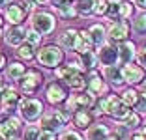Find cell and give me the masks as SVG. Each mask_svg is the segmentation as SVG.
Segmentation results:
<instances>
[{"instance_id":"cell-41","label":"cell","mask_w":146,"mask_h":140,"mask_svg":"<svg viewBox=\"0 0 146 140\" xmlns=\"http://www.w3.org/2000/svg\"><path fill=\"white\" fill-rule=\"evenodd\" d=\"M38 140H56V133H51V131H45V129H41Z\"/></svg>"},{"instance_id":"cell-14","label":"cell","mask_w":146,"mask_h":140,"mask_svg":"<svg viewBox=\"0 0 146 140\" xmlns=\"http://www.w3.org/2000/svg\"><path fill=\"white\" fill-rule=\"evenodd\" d=\"M116 49H118V64H122V65L129 64V62L135 58V45L131 41H127V39H125V41H120Z\"/></svg>"},{"instance_id":"cell-17","label":"cell","mask_w":146,"mask_h":140,"mask_svg":"<svg viewBox=\"0 0 146 140\" xmlns=\"http://www.w3.org/2000/svg\"><path fill=\"white\" fill-rule=\"evenodd\" d=\"M25 73H26V67L21 64V62H11L9 65H6V77H8V81L19 82Z\"/></svg>"},{"instance_id":"cell-3","label":"cell","mask_w":146,"mask_h":140,"mask_svg":"<svg viewBox=\"0 0 146 140\" xmlns=\"http://www.w3.org/2000/svg\"><path fill=\"white\" fill-rule=\"evenodd\" d=\"M19 112H21V118L26 122H34L41 116L43 112V103L36 97H23L19 101Z\"/></svg>"},{"instance_id":"cell-53","label":"cell","mask_w":146,"mask_h":140,"mask_svg":"<svg viewBox=\"0 0 146 140\" xmlns=\"http://www.w3.org/2000/svg\"><path fill=\"white\" fill-rule=\"evenodd\" d=\"M0 108H2V99H0Z\"/></svg>"},{"instance_id":"cell-15","label":"cell","mask_w":146,"mask_h":140,"mask_svg":"<svg viewBox=\"0 0 146 140\" xmlns=\"http://www.w3.org/2000/svg\"><path fill=\"white\" fill-rule=\"evenodd\" d=\"M2 108L4 110H11L15 105H19V101H21V97H19V92L17 90L9 88V86H6V90L2 92Z\"/></svg>"},{"instance_id":"cell-13","label":"cell","mask_w":146,"mask_h":140,"mask_svg":"<svg viewBox=\"0 0 146 140\" xmlns=\"http://www.w3.org/2000/svg\"><path fill=\"white\" fill-rule=\"evenodd\" d=\"M4 39L9 47H19L26 39V30L21 24H11V28L4 34Z\"/></svg>"},{"instance_id":"cell-51","label":"cell","mask_w":146,"mask_h":140,"mask_svg":"<svg viewBox=\"0 0 146 140\" xmlns=\"http://www.w3.org/2000/svg\"><path fill=\"white\" fill-rule=\"evenodd\" d=\"M0 41H2V30H0Z\"/></svg>"},{"instance_id":"cell-26","label":"cell","mask_w":146,"mask_h":140,"mask_svg":"<svg viewBox=\"0 0 146 140\" xmlns=\"http://www.w3.org/2000/svg\"><path fill=\"white\" fill-rule=\"evenodd\" d=\"M75 73H81V71L73 69L71 65H64V67H56V69H54V75L58 77L60 81H66V82H69V81H71Z\"/></svg>"},{"instance_id":"cell-6","label":"cell","mask_w":146,"mask_h":140,"mask_svg":"<svg viewBox=\"0 0 146 140\" xmlns=\"http://www.w3.org/2000/svg\"><path fill=\"white\" fill-rule=\"evenodd\" d=\"M19 84H21V90L25 93L32 95V93H36L39 90V86L43 84V75L38 69H28V71L23 75V79L19 81Z\"/></svg>"},{"instance_id":"cell-12","label":"cell","mask_w":146,"mask_h":140,"mask_svg":"<svg viewBox=\"0 0 146 140\" xmlns=\"http://www.w3.org/2000/svg\"><path fill=\"white\" fill-rule=\"evenodd\" d=\"M129 30H131V24H129L127 21H118V22H112L111 28H109V38L112 39V41H125L129 36Z\"/></svg>"},{"instance_id":"cell-1","label":"cell","mask_w":146,"mask_h":140,"mask_svg":"<svg viewBox=\"0 0 146 140\" xmlns=\"http://www.w3.org/2000/svg\"><path fill=\"white\" fill-rule=\"evenodd\" d=\"M71 112L68 108H60V110H51L47 114H43L41 118V129L45 131H51V133H58L64 129L66 122L69 120Z\"/></svg>"},{"instance_id":"cell-22","label":"cell","mask_w":146,"mask_h":140,"mask_svg":"<svg viewBox=\"0 0 146 140\" xmlns=\"http://www.w3.org/2000/svg\"><path fill=\"white\" fill-rule=\"evenodd\" d=\"M109 136V127L107 125H90L86 131V140H105Z\"/></svg>"},{"instance_id":"cell-28","label":"cell","mask_w":146,"mask_h":140,"mask_svg":"<svg viewBox=\"0 0 146 140\" xmlns=\"http://www.w3.org/2000/svg\"><path fill=\"white\" fill-rule=\"evenodd\" d=\"M0 140H17V131L11 129L6 122H0Z\"/></svg>"},{"instance_id":"cell-24","label":"cell","mask_w":146,"mask_h":140,"mask_svg":"<svg viewBox=\"0 0 146 140\" xmlns=\"http://www.w3.org/2000/svg\"><path fill=\"white\" fill-rule=\"evenodd\" d=\"M96 2H98V0H77V4H75L77 13H79V15H82V17H88L90 13H94Z\"/></svg>"},{"instance_id":"cell-29","label":"cell","mask_w":146,"mask_h":140,"mask_svg":"<svg viewBox=\"0 0 146 140\" xmlns=\"http://www.w3.org/2000/svg\"><path fill=\"white\" fill-rule=\"evenodd\" d=\"M79 56H81V62H82V65H84L86 69H94L96 64H98V54H94L92 51L82 52V54H79Z\"/></svg>"},{"instance_id":"cell-42","label":"cell","mask_w":146,"mask_h":140,"mask_svg":"<svg viewBox=\"0 0 146 140\" xmlns=\"http://www.w3.org/2000/svg\"><path fill=\"white\" fill-rule=\"evenodd\" d=\"M137 58H139V64L146 67V47H142L141 51H139V56H137Z\"/></svg>"},{"instance_id":"cell-10","label":"cell","mask_w":146,"mask_h":140,"mask_svg":"<svg viewBox=\"0 0 146 140\" xmlns=\"http://www.w3.org/2000/svg\"><path fill=\"white\" fill-rule=\"evenodd\" d=\"M98 62L101 65H114L118 64V49H116L114 45H107V43H103V45L99 47L98 51Z\"/></svg>"},{"instance_id":"cell-38","label":"cell","mask_w":146,"mask_h":140,"mask_svg":"<svg viewBox=\"0 0 146 140\" xmlns=\"http://www.w3.org/2000/svg\"><path fill=\"white\" fill-rule=\"evenodd\" d=\"M6 123H8V125H9L11 129H15L17 133H19V129H21V120L15 118V116H9V118L6 120Z\"/></svg>"},{"instance_id":"cell-16","label":"cell","mask_w":146,"mask_h":140,"mask_svg":"<svg viewBox=\"0 0 146 140\" xmlns=\"http://www.w3.org/2000/svg\"><path fill=\"white\" fill-rule=\"evenodd\" d=\"M77 39H79V30H73V28H68L62 32L60 36V47L64 49H73L75 51V47H77Z\"/></svg>"},{"instance_id":"cell-20","label":"cell","mask_w":146,"mask_h":140,"mask_svg":"<svg viewBox=\"0 0 146 140\" xmlns=\"http://www.w3.org/2000/svg\"><path fill=\"white\" fill-rule=\"evenodd\" d=\"M92 120H94V116L88 112V108L73 112V122L79 129H88V125H92Z\"/></svg>"},{"instance_id":"cell-30","label":"cell","mask_w":146,"mask_h":140,"mask_svg":"<svg viewBox=\"0 0 146 140\" xmlns=\"http://www.w3.org/2000/svg\"><path fill=\"white\" fill-rule=\"evenodd\" d=\"M68 84L71 86L75 92H81V90L86 88V79L82 77V73H75V75H73V79L68 82Z\"/></svg>"},{"instance_id":"cell-7","label":"cell","mask_w":146,"mask_h":140,"mask_svg":"<svg viewBox=\"0 0 146 140\" xmlns=\"http://www.w3.org/2000/svg\"><path fill=\"white\" fill-rule=\"evenodd\" d=\"M26 15H28V9L25 8L23 2H13L6 8V21L9 24H23Z\"/></svg>"},{"instance_id":"cell-23","label":"cell","mask_w":146,"mask_h":140,"mask_svg":"<svg viewBox=\"0 0 146 140\" xmlns=\"http://www.w3.org/2000/svg\"><path fill=\"white\" fill-rule=\"evenodd\" d=\"M90 38H92V43H94L96 47H101L105 43V28H103V24H92L90 26Z\"/></svg>"},{"instance_id":"cell-18","label":"cell","mask_w":146,"mask_h":140,"mask_svg":"<svg viewBox=\"0 0 146 140\" xmlns=\"http://www.w3.org/2000/svg\"><path fill=\"white\" fill-rule=\"evenodd\" d=\"M92 47H94V43H92L90 32H88V30H79V39H77V47H75L77 54L92 51Z\"/></svg>"},{"instance_id":"cell-44","label":"cell","mask_w":146,"mask_h":140,"mask_svg":"<svg viewBox=\"0 0 146 140\" xmlns=\"http://www.w3.org/2000/svg\"><path fill=\"white\" fill-rule=\"evenodd\" d=\"M135 6L141 9H146V0H135Z\"/></svg>"},{"instance_id":"cell-32","label":"cell","mask_w":146,"mask_h":140,"mask_svg":"<svg viewBox=\"0 0 146 140\" xmlns=\"http://www.w3.org/2000/svg\"><path fill=\"white\" fill-rule=\"evenodd\" d=\"M133 30L139 32V34H144V32H146V13L137 15V19L133 21Z\"/></svg>"},{"instance_id":"cell-8","label":"cell","mask_w":146,"mask_h":140,"mask_svg":"<svg viewBox=\"0 0 146 140\" xmlns=\"http://www.w3.org/2000/svg\"><path fill=\"white\" fill-rule=\"evenodd\" d=\"M122 77H124V82H129V84H139V82L144 81V69L137 64H124L122 65Z\"/></svg>"},{"instance_id":"cell-43","label":"cell","mask_w":146,"mask_h":140,"mask_svg":"<svg viewBox=\"0 0 146 140\" xmlns=\"http://www.w3.org/2000/svg\"><path fill=\"white\" fill-rule=\"evenodd\" d=\"M6 65H8V60H6V54H2V52H0V69H4Z\"/></svg>"},{"instance_id":"cell-5","label":"cell","mask_w":146,"mask_h":140,"mask_svg":"<svg viewBox=\"0 0 146 140\" xmlns=\"http://www.w3.org/2000/svg\"><path fill=\"white\" fill-rule=\"evenodd\" d=\"M96 105V95L94 93H77V95H68L66 99V108L69 112H77V110H82V108H92Z\"/></svg>"},{"instance_id":"cell-33","label":"cell","mask_w":146,"mask_h":140,"mask_svg":"<svg viewBox=\"0 0 146 140\" xmlns=\"http://www.w3.org/2000/svg\"><path fill=\"white\" fill-rule=\"evenodd\" d=\"M39 133H41V129H39V127H36V125H28V127L25 129L23 140H38L39 138Z\"/></svg>"},{"instance_id":"cell-2","label":"cell","mask_w":146,"mask_h":140,"mask_svg":"<svg viewBox=\"0 0 146 140\" xmlns=\"http://www.w3.org/2000/svg\"><path fill=\"white\" fill-rule=\"evenodd\" d=\"M38 62L43 67L54 69L64 62V51L58 45H45L38 51Z\"/></svg>"},{"instance_id":"cell-25","label":"cell","mask_w":146,"mask_h":140,"mask_svg":"<svg viewBox=\"0 0 146 140\" xmlns=\"http://www.w3.org/2000/svg\"><path fill=\"white\" fill-rule=\"evenodd\" d=\"M122 103H124V105H127L129 108H131V106H137L139 105V101H141V95H139L137 92H135L133 88H129V90H125L124 93H122Z\"/></svg>"},{"instance_id":"cell-45","label":"cell","mask_w":146,"mask_h":140,"mask_svg":"<svg viewBox=\"0 0 146 140\" xmlns=\"http://www.w3.org/2000/svg\"><path fill=\"white\" fill-rule=\"evenodd\" d=\"M141 93H142V97H144V101H146V81L141 84Z\"/></svg>"},{"instance_id":"cell-27","label":"cell","mask_w":146,"mask_h":140,"mask_svg":"<svg viewBox=\"0 0 146 140\" xmlns=\"http://www.w3.org/2000/svg\"><path fill=\"white\" fill-rule=\"evenodd\" d=\"M19 58L25 60V62H30V60H34V45H30V43H23V45H19V51H17Z\"/></svg>"},{"instance_id":"cell-9","label":"cell","mask_w":146,"mask_h":140,"mask_svg":"<svg viewBox=\"0 0 146 140\" xmlns=\"http://www.w3.org/2000/svg\"><path fill=\"white\" fill-rule=\"evenodd\" d=\"M86 88H88L90 93H94V95H103L107 92V84L103 81V75L99 71H96V69H92L88 79H86Z\"/></svg>"},{"instance_id":"cell-4","label":"cell","mask_w":146,"mask_h":140,"mask_svg":"<svg viewBox=\"0 0 146 140\" xmlns=\"http://www.w3.org/2000/svg\"><path fill=\"white\" fill-rule=\"evenodd\" d=\"M54 26H56V19H54V15H51V13L38 11V13L32 15V28H34L36 32H39L41 36L51 34L52 30H54Z\"/></svg>"},{"instance_id":"cell-48","label":"cell","mask_w":146,"mask_h":140,"mask_svg":"<svg viewBox=\"0 0 146 140\" xmlns=\"http://www.w3.org/2000/svg\"><path fill=\"white\" fill-rule=\"evenodd\" d=\"M105 140H122V138H120V136H111V135H109Z\"/></svg>"},{"instance_id":"cell-31","label":"cell","mask_w":146,"mask_h":140,"mask_svg":"<svg viewBox=\"0 0 146 140\" xmlns=\"http://www.w3.org/2000/svg\"><path fill=\"white\" fill-rule=\"evenodd\" d=\"M120 123L124 125V127H131V129H133V127H139V123H141V116H139L137 112L131 110V112H129V114L125 116L124 120H122Z\"/></svg>"},{"instance_id":"cell-37","label":"cell","mask_w":146,"mask_h":140,"mask_svg":"<svg viewBox=\"0 0 146 140\" xmlns=\"http://www.w3.org/2000/svg\"><path fill=\"white\" fill-rule=\"evenodd\" d=\"M133 11V6L129 2H120V19H127Z\"/></svg>"},{"instance_id":"cell-39","label":"cell","mask_w":146,"mask_h":140,"mask_svg":"<svg viewBox=\"0 0 146 140\" xmlns=\"http://www.w3.org/2000/svg\"><path fill=\"white\" fill-rule=\"evenodd\" d=\"M60 140H84V138H82L79 133H75V131H66Z\"/></svg>"},{"instance_id":"cell-49","label":"cell","mask_w":146,"mask_h":140,"mask_svg":"<svg viewBox=\"0 0 146 140\" xmlns=\"http://www.w3.org/2000/svg\"><path fill=\"white\" fill-rule=\"evenodd\" d=\"M6 4H8V0H0V8H4Z\"/></svg>"},{"instance_id":"cell-36","label":"cell","mask_w":146,"mask_h":140,"mask_svg":"<svg viewBox=\"0 0 146 140\" xmlns=\"http://www.w3.org/2000/svg\"><path fill=\"white\" fill-rule=\"evenodd\" d=\"M107 11H109V0H98L94 13H98V15H107Z\"/></svg>"},{"instance_id":"cell-34","label":"cell","mask_w":146,"mask_h":140,"mask_svg":"<svg viewBox=\"0 0 146 140\" xmlns=\"http://www.w3.org/2000/svg\"><path fill=\"white\" fill-rule=\"evenodd\" d=\"M107 17L109 19H118L120 17V0H111V2H109Z\"/></svg>"},{"instance_id":"cell-47","label":"cell","mask_w":146,"mask_h":140,"mask_svg":"<svg viewBox=\"0 0 146 140\" xmlns=\"http://www.w3.org/2000/svg\"><path fill=\"white\" fill-rule=\"evenodd\" d=\"M34 4H38V6H45V4H49V0H32Z\"/></svg>"},{"instance_id":"cell-35","label":"cell","mask_w":146,"mask_h":140,"mask_svg":"<svg viewBox=\"0 0 146 140\" xmlns=\"http://www.w3.org/2000/svg\"><path fill=\"white\" fill-rule=\"evenodd\" d=\"M25 41L36 47L39 41H41V34H39V32H36V30L32 28V30H28V32H26V39H25Z\"/></svg>"},{"instance_id":"cell-19","label":"cell","mask_w":146,"mask_h":140,"mask_svg":"<svg viewBox=\"0 0 146 140\" xmlns=\"http://www.w3.org/2000/svg\"><path fill=\"white\" fill-rule=\"evenodd\" d=\"M103 77L107 81H111V84L120 86L124 82V77H122V69H118V65H105L103 67Z\"/></svg>"},{"instance_id":"cell-50","label":"cell","mask_w":146,"mask_h":140,"mask_svg":"<svg viewBox=\"0 0 146 140\" xmlns=\"http://www.w3.org/2000/svg\"><path fill=\"white\" fill-rule=\"evenodd\" d=\"M2 24H4V19L0 17V28H2Z\"/></svg>"},{"instance_id":"cell-54","label":"cell","mask_w":146,"mask_h":140,"mask_svg":"<svg viewBox=\"0 0 146 140\" xmlns=\"http://www.w3.org/2000/svg\"><path fill=\"white\" fill-rule=\"evenodd\" d=\"M17 140H19V138H17Z\"/></svg>"},{"instance_id":"cell-11","label":"cell","mask_w":146,"mask_h":140,"mask_svg":"<svg viewBox=\"0 0 146 140\" xmlns=\"http://www.w3.org/2000/svg\"><path fill=\"white\" fill-rule=\"evenodd\" d=\"M45 95H47V101L51 105H60L68 99V92L66 88L60 84V82H51L47 84V90H45Z\"/></svg>"},{"instance_id":"cell-46","label":"cell","mask_w":146,"mask_h":140,"mask_svg":"<svg viewBox=\"0 0 146 140\" xmlns=\"http://www.w3.org/2000/svg\"><path fill=\"white\" fill-rule=\"evenodd\" d=\"M6 90V82H4V79L0 77V97H2V92Z\"/></svg>"},{"instance_id":"cell-21","label":"cell","mask_w":146,"mask_h":140,"mask_svg":"<svg viewBox=\"0 0 146 140\" xmlns=\"http://www.w3.org/2000/svg\"><path fill=\"white\" fill-rule=\"evenodd\" d=\"M56 9H58V15H60L62 19H73L77 15V8H75V4H73L71 0H62V2H58V4H56Z\"/></svg>"},{"instance_id":"cell-40","label":"cell","mask_w":146,"mask_h":140,"mask_svg":"<svg viewBox=\"0 0 146 140\" xmlns=\"http://www.w3.org/2000/svg\"><path fill=\"white\" fill-rule=\"evenodd\" d=\"M131 140H146V125H144V127H139L137 131L133 133Z\"/></svg>"},{"instance_id":"cell-52","label":"cell","mask_w":146,"mask_h":140,"mask_svg":"<svg viewBox=\"0 0 146 140\" xmlns=\"http://www.w3.org/2000/svg\"><path fill=\"white\" fill-rule=\"evenodd\" d=\"M58 2H62V0H54V4H58Z\"/></svg>"}]
</instances>
